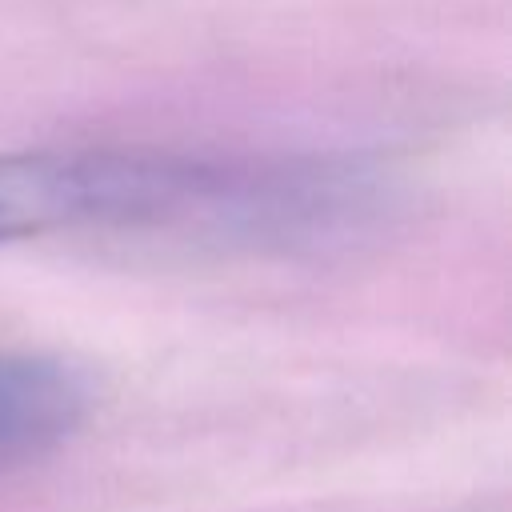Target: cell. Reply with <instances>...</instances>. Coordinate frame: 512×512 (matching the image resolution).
I'll use <instances>...</instances> for the list:
<instances>
[{
	"label": "cell",
	"mask_w": 512,
	"mask_h": 512,
	"mask_svg": "<svg viewBox=\"0 0 512 512\" xmlns=\"http://www.w3.org/2000/svg\"><path fill=\"white\" fill-rule=\"evenodd\" d=\"M140 148H12L0 152V248L64 236H132Z\"/></svg>",
	"instance_id": "obj_1"
}]
</instances>
